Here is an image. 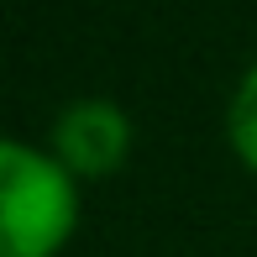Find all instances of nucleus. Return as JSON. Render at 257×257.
I'll return each instance as SVG.
<instances>
[{"label":"nucleus","mask_w":257,"mask_h":257,"mask_svg":"<svg viewBox=\"0 0 257 257\" xmlns=\"http://www.w3.org/2000/svg\"><path fill=\"white\" fill-rule=\"evenodd\" d=\"M74 179L27 142L0 147V257H53L74 231Z\"/></svg>","instance_id":"nucleus-1"},{"label":"nucleus","mask_w":257,"mask_h":257,"mask_svg":"<svg viewBox=\"0 0 257 257\" xmlns=\"http://www.w3.org/2000/svg\"><path fill=\"white\" fill-rule=\"evenodd\" d=\"M126 147H132V126L110 100H79L58 115V158L74 173L100 179L126 158Z\"/></svg>","instance_id":"nucleus-2"},{"label":"nucleus","mask_w":257,"mask_h":257,"mask_svg":"<svg viewBox=\"0 0 257 257\" xmlns=\"http://www.w3.org/2000/svg\"><path fill=\"white\" fill-rule=\"evenodd\" d=\"M231 142H236L241 163L257 168V63H252V74L241 79L236 100H231Z\"/></svg>","instance_id":"nucleus-3"}]
</instances>
